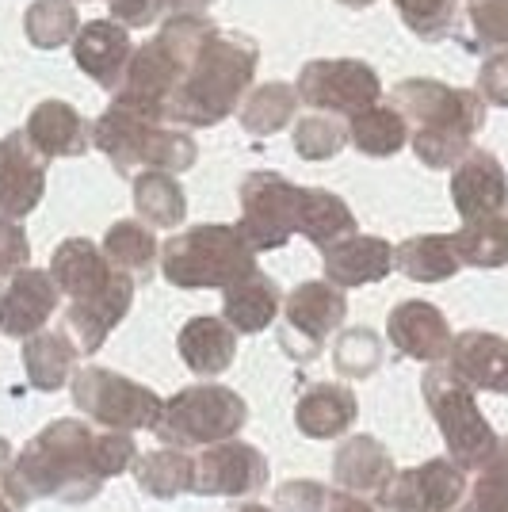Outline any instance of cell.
<instances>
[{"label":"cell","instance_id":"f6af8a7d","mask_svg":"<svg viewBox=\"0 0 508 512\" xmlns=\"http://www.w3.org/2000/svg\"><path fill=\"white\" fill-rule=\"evenodd\" d=\"M478 92H482L486 104L508 107V50L486 58L482 73H478Z\"/></svg>","mask_w":508,"mask_h":512},{"label":"cell","instance_id":"d6a6232c","mask_svg":"<svg viewBox=\"0 0 508 512\" xmlns=\"http://www.w3.org/2000/svg\"><path fill=\"white\" fill-rule=\"evenodd\" d=\"M134 211L142 214L146 226H161V230L180 226L188 214V199H184V188L176 184V172H138L134 176Z\"/></svg>","mask_w":508,"mask_h":512},{"label":"cell","instance_id":"52a82bcc","mask_svg":"<svg viewBox=\"0 0 508 512\" xmlns=\"http://www.w3.org/2000/svg\"><path fill=\"white\" fill-rule=\"evenodd\" d=\"M69 390L88 421L104 428H123V432L157 428L161 409H165V398L157 390L134 383L111 367H77L69 379Z\"/></svg>","mask_w":508,"mask_h":512},{"label":"cell","instance_id":"7dc6e473","mask_svg":"<svg viewBox=\"0 0 508 512\" xmlns=\"http://www.w3.org/2000/svg\"><path fill=\"white\" fill-rule=\"evenodd\" d=\"M27 501H31V493L20 486V478H16V467L8 478H0V512H23L27 509Z\"/></svg>","mask_w":508,"mask_h":512},{"label":"cell","instance_id":"f35d334b","mask_svg":"<svg viewBox=\"0 0 508 512\" xmlns=\"http://www.w3.org/2000/svg\"><path fill=\"white\" fill-rule=\"evenodd\" d=\"M348 127L340 123L337 115L321 111V115H306L302 123H295V150L306 161H329L348 146Z\"/></svg>","mask_w":508,"mask_h":512},{"label":"cell","instance_id":"3957f363","mask_svg":"<svg viewBox=\"0 0 508 512\" xmlns=\"http://www.w3.org/2000/svg\"><path fill=\"white\" fill-rule=\"evenodd\" d=\"M256 73V43L237 31H214L169 100V123L214 127L241 107Z\"/></svg>","mask_w":508,"mask_h":512},{"label":"cell","instance_id":"4316f807","mask_svg":"<svg viewBox=\"0 0 508 512\" xmlns=\"http://www.w3.org/2000/svg\"><path fill=\"white\" fill-rule=\"evenodd\" d=\"M23 134L31 138V146L43 153L46 161L50 157H77L92 142V130L81 119V111L73 104H65V100H43L31 111Z\"/></svg>","mask_w":508,"mask_h":512},{"label":"cell","instance_id":"ee69618b","mask_svg":"<svg viewBox=\"0 0 508 512\" xmlns=\"http://www.w3.org/2000/svg\"><path fill=\"white\" fill-rule=\"evenodd\" d=\"M27 256H31V245H27L20 218L0 214V276H12V272L27 268Z\"/></svg>","mask_w":508,"mask_h":512},{"label":"cell","instance_id":"e575fe53","mask_svg":"<svg viewBox=\"0 0 508 512\" xmlns=\"http://www.w3.org/2000/svg\"><path fill=\"white\" fill-rule=\"evenodd\" d=\"M295 111H298V88L283 85V81H272V85H260L253 88L237 115H241V127L249 130L253 138H264V134H276L287 123H295Z\"/></svg>","mask_w":508,"mask_h":512},{"label":"cell","instance_id":"ac0fdd59","mask_svg":"<svg viewBox=\"0 0 508 512\" xmlns=\"http://www.w3.org/2000/svg\"><path fill=\"white\" fill-rule=\"evenodd\" d=\"M73 58L88 73L92 81L107 92H119L123 73H127L130 58H134V43H130V27L115 20H92L88 27L77 31L73 39Z\"/></svg>","mask_w":508,"mask_h":512},{"label":"cell","instance_id":"30bf717a","mask_svg":"<svg viewBox=\"0 0 508 512\" xmlns=\"http://www.w3.org/2000/svg\"><path fill=\"white\" fill-rule=\"evenodd\" d=\"M379 73L360 58H318L298 73V100L329 115H356L363 107L379 104Z\"/></svg>","mask_w":508,"mask_h":512},{"label":"cell","instance_id":"8992f818","mask_svg":"<svg viewBox=\"0 0 508 512\" xmlns=\"http://www.w3.org/2000/svg\"><path fill=\"white\" fill-rule=\"evenodd\" d=\"M245 421H249V402L237 390L222 383H195L165 402L157 436L176 448H207L237 436Z\"/></svg>","mask_w":508,"mask_h":512},{"label":"cell","instance_id":"4dcf8cb0","mask_svg":"<svg viewBox=\"0 0 508 512\" xmlns=\"http://www.w3.org/2000/svg\"><path fill=\"white\" fill-rule=\"evenodd\" d=\"M134 482L138 490L149 493L153 501H172L184 490H191V478H195V459H191L184 448H157L149 455H138L134 459Z\"/></svg>","mask_w":508,"mask_h":512},{"label":"cell","instance_id":"7402d4cb","mask_svg":"<svg viewBox=\"0 0 508 512\" xmlns=\"http://www.w3.org/2000/svg\"><path fill=\"white\" fill-rule=\"evenodd\" d=\"M394 455L375 436H348L333 451V482L348 493L382 497V490L394 478Z\"/></svg>","mask_w":508,"mask_h":512},{"label":"cell","instance_id":"5b68a950","mask_svg":"<svg viewBox=\"0 0 508 512\" xmlns=\"http://www.w3.org/2000/svg\"><path fill=\"white\" fill-rule=\"evenodd\" d=\"M424 402L444 432L451 459L463 470H478L497 451V436L474 402V386L451 363H436L424 375Z\"/></svg>","mask_w":508,"mask_h":512},{"label":"cell","instance_id":"5bb4252c","mask_svg":"<svg viewBox=\"0 0 508 512\" xmlns=\"http://www.w3.org/2000/svg\"><path fill=\"white\" fill-rule=\"evenodd\" d=\"M165 119H153L146 111L127 104L107 107L104 115L92 123V146L100 153H107V161L119 172H138L146 169L149 146H153V134Z\"/></svg>","mask_w":508,"mask_h":512},{"label":"cell","instance_id":"7bdbcfd3","mask_svg":"<svg viewBox=\"0 0 508 512\" xmlns=\"http://www.w3.org/2000/svg\"><path fill=\"white\" fill-rule=\"evenodd\" d=\"M329 493L333 490L314 478H291L276 490V512H325Z\"/></svg>","mask_w":508,"mask_h":512},{"label":"cell","instance_id":"9c48e42d","mask_svg":"<svg viewBox=\"0 0 508 512\" xmlns=\"http://www.w3.org/2000/svg\"><path fill=\"white\" fill-rule=\"evenodd\" d=\"M298 203L302 188L279 172H249L241 180V222L237 230L256 253L283 249L298 234Z\"/></svg>","mask_w":508,"mask_h":512},{"label":"cell","instance_id":"277c9868","mask_svg":"<svg viewBox=\"0 0 508 512\" xmlns=\"http://www.w3.org/2000/svg\"><path fill=\"white\" fill-rule=\"evenodd\" d=\"M253 253L256 249L237 226L207 222L161 245V272L172 287H184V291H211V287L222 291L237 276L256 268Z\"/></svg>","mask_w":508,"mask_h":512},{"label":"cell","instance_id":"1f68e13d","mask_svg":"<svg viewBox=\"0 0 508 512\" xmlns=\"http://www.w3.org/2000/svg\"><path fill=\"white\" fill-rule=\"evenodd\" d=\"M348 138L367 157H390V153H398L409 142V119L402 115V107L371 104L352 115Z\"/></svg>","mask_w":508,"mask_h":512},{"label":"cell","instance_id":"816d5d0a","mask_svg":"<svg viewBox=\"0 0 508 512\" xmlns=\"http://www.w3.org/2000/svg\"><path fill=\"white\" fill-rule=\"evenodd\" d=\"M340 4H348V8H367V4H375V0H340Z\"/></svg>","mask_w":508,"mask_h":512},{"label":"cell","instance_id":"9a60e30c","mask_svg":"<svg viewBox=\"0 0 508 512\" xmlns=\"http://www.w3.org/2000/svg\"><path fill=\"white\" fill-rule=\"evenodd\" d=\"M130 302H134V276L115 268V276H111V283H107L104 291H96V295H88V299L69 302V310H65V329H69V337L77 341V348L92 356V352L104 348V341L111 337V329L130 314Z\"/></svg>","mask_w":508,"mask_h":512},{"label":"cell","instance_id":"8d00e7d4","mask_svg":"<svg viewBox=\"0 0 508 512\" xmlns=\"http://www.w3.org/2000/svg\"><path fill=\"white\" fill-rule=\"evenodd\" d=\"M23 31L39 50H58V46L73 43L81 31L77 4L73 0H35L23 16Z\"/></svg>","mask_w":508,"mask_h":512},{"label":"cell","instance_id":"c3c4849f","mask_svg":"<svg viewBox=\"0 0 508 512\" xmlns=\"http://www.w3.org/2000/svg\"><path fill=\"white\" fill-rule=\"evenodd\" d=\"M325 512H382L375 501H367L363 493H348V490H333L329 493V505Z\"/></svg>","mask_w":508,"mask_h":512},{"label":"cell","instance_id":"f5cc1de1","mask_svg":"<svg viewBox=\"0 0 508 512\" xmlns=\"http://www.w3.org/2000/svg\"><path fill=\"white\" fill-rule=\"evenodd\" d=\"M463 512H474V509H463Z\"/></svg>","mask_w":508,"mask_h":512},{"label":"cell","instance_id":"7a4b0ae2","mask_svg":"<svg viewBox=\"0 0 508 512\" xmlns=\"http://www.w3.org/2000/svg\"><path fill=\"white\" fill-rule=\"evenodd\" d=\"M394 107H402L405 119L417 123L409 142L428 169H455L474 150V134L486 127L482 92L451 88L428 77H409L394 88Z\"/></svg>","mask_w":508,"mask_h":512},{"label":"cell","instance_id":"ab89813d","mask_svg":"<svg viewBox=\"0 0 508 512\" xmlns=\"http://www.w3.org/2000/svg\"><path fill=\"white\" fill-rule=\"evenodd\" d=\"M482 474L470 490V505L474 512H508V444H497V451L482 463Z\"/></svg>","mask_w":508,"mask_h":512},{"label":"cell","instance_id":"83f0119b","mask_svg":"<svg viewBox=\"0 0 508 512\" xmlns=\"http://www.w3.org/2000/svg\"><path fill=\"white\" fill-rule=\"evenodd\" d=\"M77 356L81 348L69 337V329H39L23 341V371H27V383L43 394L62 390L73 371H77Z\"/></svg>","mask_w":508,"mask_h":512},{"label":"cell","instance_id":"d4e9b609","mask_svg":"<svg viewBox=\"0 0 508 512\" xmlns=\"http://www.w3.org/2000/svg\"><path fill=\"white\" fill-rule=\"evenodd\" d=\"M50 276H54L62 295H69V299H88V295L104 291L107 283H111L115 264L107 260V253L96 241L69 237L50 256Z\"/></svg>","mask_w":508,"mask_h":512},{"label":"cell","instance_id":"d590c367","mask_svg":"<svg viewBox=\"0 0 508 512\" xmlns=\"http://www.w3.org/2000/svg\"><path fill=\"white\" fill-rule=\"evenodd\" d=\"M455 249H459V260L474 264V268L508 264V211L463 222V230L455 234Z\"/></svg>","mask_w":508,"mask_h":512},{"label":"cell","instance_id":"836d02e7","mask_svg":"<svg viewBox=\"0 0 508 512\" xmlns=\"http://www.w3.org/2000/svg\"><path fill=\"white\" fill-rule=\"evenodd\" d=\"M100 249H104L107 260H111L119 272H127V276H134V279H149L153 268H157V260H161V245H157V237H153V226L134 222V218L115 222V226L107 230Z\"/></svg>","mask_w":508,"mask_h":512},{"label":"cell","instance_id":"8fae6325","mask_svg":"<svg viewBox=\"0 0 508 512\" xmlns=\"http://www.w3.org/2000/svg\"><path fill=\"white\" fill-rule=\"evenodd\" d=\"M268 486V459L264 451L245 440H218L195 459L191 490L203 497H256Z\"/></svg>","mask_w":508,"mask_h":512},{"label":"cell","instance_id":"484cf974","mask_svg":"<svg viewBox=\"0 0 508 512\" xmlns=\"http://www.w3.org/2000/svg\"><path fill=\"white\" fill-rule=\"evenodd\" d=\"M447 363H451L474 390L508 394V341H501L497 333L470 329L463 337H455V341H451V352H447Z\"/></svg>","mask_w":508,"mask_h":512},{"label":"cell","instance_id":"4fadbf2b","mask_svg":"<svg viewBox=\"0 0 508 512\" xmlns=\"http://www.w3.org/2000/svg\"><path fill=\"white\" fill-rule=\"evenodd\" d=\"M58 283L50 272L39 268H20L0 283V333L27 341L31 333L46 329V321L58 310Z\"/></svg>","mask_w":508,"mask_h":512},{"label":"cell","instance_id":"44dd1931","mask_svg":"<svg viewBox=\"0 0 508 512\" xmlns=\"http://www.w3.org/2000/svg\"><path fill=\"white\" fill-rule=\"evenodd\" d=\"M325 253V279L337 287H367L394 272V245L371 234H348Z\"/></svg>","mask_w":508,"mask_h":512},{"label":"cell","instance_id":"603a6c76","mask_svg":"<svg viewBox=\"0 0 508 512\" xmlns=\"http://www.w3.org/2000/svg\"><path fill=\"white\" fill-rule=\"evenodd\" d=\"M283 310L276 279L260 268H249L245 276H237L230 287H222V318L230 321L241 337L264 333Z\"/></svg>","mask_w":508,"mask_h":512},{"label":"cell","instance_id":"d6986e66","mask_svg":"<svg viewBox=\"0 0 508 512\" xmlns=\"http://www.w3.org/2000/svg\"><path fill=\"white\" fill-rule=\"evenodd\" d=\"M451 199H455V211L463 214V222H474V218L505 211V203H508L505 165H501L493 153L470 150L463 161L455 165Z\"/></svg>","mask_w":508,"mask_h":512},{"label":"cell","instance_id":"681fc988","mask_svg":"<svg viewBox=\"0 0 508 512\" xmlns=\"http://www.w3.org/2000/svg\"><path fill=\"white\" fill-rule=\"evenodd\" d=\"M207 4L211 0H165V12H172V16H199Z\"/></svg>","mask_w":508,"mask_h":512},{"label":"cell","instance_id":"f907efd6","mask_svg":"<svg viewBox=\"0 0 508 512\" xmlns=\"http://www.w3.org/2000/svg\"><path fill=\"white\" fill-rule=\"evenodd\" d=\"M12 467H16V459H12V448H8V440L0 436V478H8V474H12Z\"/></svg>","mask_w":508,"mask_h":512},{"label":"cell","instance_id":"ffe728a7","mask_svg":"<svg viewBox=\"0 0 508 512\" xmlns=\"http://www.w3.org/2000/svg\"><path fill=\"white\" fill-rule=\"evenodd\" d=\"M356 413L360 398L348 383H310L295 402V425L306 440H340Z\"/></svg>","mask_w":508,"mask_h":512},{"label":"cell","instance_id":"6da1fadb","mask_svg":"<svg viewBox=\"0 0 508 512\" xmlns=\"http://www.w3.org/2000/svg\"><path fill=\"white\" fill-rule=\"evenodd\" d=\"M138 444L123 428L96 432L88 421L65 417L50 425L16 455V478L31 497H58L65 505L92 501L107 478L127 474Z\"/></svg>","mask_w":508,"mask_h":512},{"label":"cell","instance_id":"2e32d148","mask_svg":"<svg viewBox=\"0 0 508 512\" xmlns=\"http://www.w3.org/2000/svg\"><path fill=\"white\" fill-rule=\"evenodd\" d=\"M386 337L402 352L405 360L440 363L451 352V325H447L444 310L424 299H405L390 310L386 318Z\"/></svg>","mask_w":508,"mask_h":512},{"label":"cell","instance_id":"b9f144b4","mask_svg":"<svg viewBox=\"0 0 508 512\" xmlns=\"http://www.w3.org/2000/svg\"><path fill=\"white\" fill-rule=\"evenodd\" d=\"M470 27H474V46H482V50L508 46V0H474Z\"/></svg>","mask_w":508,"mask_h":512},{"label":"cell","instance_id":"ba28073f","mask_svg":"<svg viewBox=\"0 0 508 512\" xmlns=\"http://www.w3.org/2000/svg\"><path fill=\"white\" fill-rule=\"evenodd\" d=\"M348 318L344 287L329 279L298 283L283 299V321H279V348L295 363H314L325 341L337 333Z\"/></svg>","mask_w":508,"mask_h":512},{"label":"cell","instance_id":"bcb514c9","mask_svg":"<svg viewBox=\"0 0 508 512\" xmlns=\"http://www.w3.org/2000/svg\"><path fill=\"white\" fill-rule=\"evenodd\" d=\"M107 4H111V16L123 27H149L165 12V0H107Z\"/></svg>","mask_w":508,"mask_h":512},{"label":"cell","instance_id":"f1b7e54d","mask_svg":"<svg viewBox=\"0 0 508 512\" xmlns=\"http://www.w3.org/2000/svg\"><path fill=\"white\" fill-rule=\"evenodd\" d=\"M394 268L417 283H444L463 268L459 249H455V234L409 237L394 249Z\"/></svg>","mask_w":508,"mask_h":512},{"label":"cell","instance_id":"f546056e","mask_svg":"<svg viewBox=\"0 0 508 512\" xmlns=\"http://www.w3.org/2000/svg\"><path fill=\"white\" fill-rule=\"evenodd\" d=\"M298 234L306 241H314L318 249H329V245H337L340 237L356 234V214L340 195L325 192V188H302Z\"/></svg>","mask_w":508,"mask_h":512},{"label":"cell","instance_id":"74e56055","mask_svg":"<svg viewBox=\"0 0 508 512\" xmlns=\"http://www.w3.org/2000/svg\"><path fill=\"white\" fill-rule=\"evenodd\" d=\"M333 367L340 379H371L382 367V341L375 329H340L333 341Z\"/></svg>","mask_w":508,"mask_h":512},{"label":"cell","instance_id":"e0dca14e","mask_svg":"<svg viewBox=\"0 0 508 512\" xmlns=\"http://www.w3.org/2000/svg\"><path fill=\"white\" fill-rule=\"evenodd\" d=\"M46 192V157L31 138L16 130L8 138H0V214L23 218L39 207Z\"/></svg>","mask_w":508,"mask_h":512},{"label":"cell","instance_id":"60d3db41","mask_svg":"<svg viewBox=\"0 0 508 512\" xmlns=\"http://www.w3.org/2000/svg\"><path fill=\"white\" fill-rule=\"evenodd\" d=\"M405 27L428 43L447 39L455 31V0H394Z\"/></svg>","mask_w":508,"mask_h":512},{"label":"cell","instance_id":"cb8c5ba5","mask_svg":"<svg viewBox=\"0 0 508 512\" xmlns=\"http://www.w3.org/2000/svg\"><path fill=\"white\" fill-rule=\"evenodd\" d=\"M176 348H180V360L191 375L199 379H214L222 375L226 367L237 356V329H233L226 318H214V314H199L191 318L180 337H176Z\"/></svg>","mask_w":508,"mask_h":512},{"label":"cell","instance_id":"7c38bea8","mask_svg":"<svg viewBox=\"0 0 508 512\" xmlns=\"http://www.w3.org/2000/svg\"><path fill=\"white\" fill-rule=\"evenodd\" d=\"M466 493V470L455 459H428L421 467L398 470L382 490L390 512H455Z\"/></svg>","mask_w":508,"mask_h":512}]
</instances>
